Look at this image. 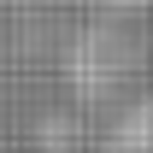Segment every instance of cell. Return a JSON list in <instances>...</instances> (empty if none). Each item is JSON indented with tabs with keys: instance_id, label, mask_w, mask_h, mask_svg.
Wrapping results in <instances>:
<instances>
[{
	"instance_id": "6da1fadb",
	"label": "cell",
	"mask_w": 153,
	"mask_h": 153,
	"mask_svg": "<svg viewBox=\"0 0 153 153\" xmlns=\"http://www.w3.org/2000/svg\"><path fill=\"white\" fill-rule=\"evenodd\" d=\"M100 153H153V94L135 100L130 112L112 124V135H106V147Z\"/></svg>"
}]
</instances>
